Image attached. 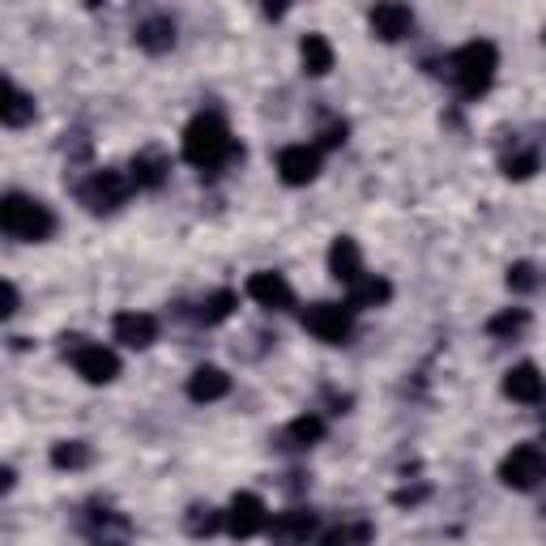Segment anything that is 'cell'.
<instances>
[{
    "mask_svg": "<svg viewBox=\"0 0 546 546\" xmlns=\"http://www.w3.org/2000/svg\"><path fill=\"white\" fill-rule=\"evenodd\" d=\"M0 231L9 239H22V244H43V239L56 231V214L47 210L39 197L9 192V197L0 201Z\"/></svg>",
    "mask_w": 546,
    "mask_h": 546,
    "instance_id": "7a4b0ae2",
    "label": "cell"
},
{
    "mask_svg": "<svg viewBox=\"0 0 546 546\" xmlns=\"http://www.w3.org/2000/svg\"><path fill=\"white\" fill-rule=\"evenodd\" d=\"M269 534L278 546H308V538L316 534V517L308 508H291V512H278L269 521Z\"/></svg>",
    "mask_w": 546,
    "mask_h": 546,
    "instance_id": "8fae6325",
    "label": "cell"
},
{
    "mask_svg": "<svg viewBox=\"0 0 546 546\" xmlns=\"http://www.w3.org/2000/svg\"><path fill=\"white\" fill-rule=\"evenodd\" d=\"M508 286H512V291H534V286H538V278H534V265H512L508 269Z\"/></svg>",
    "mask_w": 546,
    "mask_h": 546,
    "instance_id": "83f0119b",
    "label": "cell"
},
{
    "mask_svg": "<svg viewBox=\"0 0 546 546\" xmlns=\"http://www.w3.org/2000/svg\"><path fill=\"white\" fill-rule=\"evenodd\" d=\"M128 192H133V180L120 171H94L90 180L77 188V197H82V205L90 214H111L120 210V205L128 201Z\"/></svg>",
    "mask_w": 546,
    "mask_h": 546,
    "instance_id": "5b68a950",
    "label": "cell"
},
{
    "mask_svg": "<svg viewBox=\"0 0 546 546\" xmlns=\"http://www.w3.org/2000/svg\"><path fill=\"white\" fill-rule=\"evenodd\" d=\"M231 393V376L222 372V367H197V372L188 376V397L192 401H222Z\"/></svg>",
    "mask_w": 546,
    "mask_h": 546,
    "instance_id": "e0dca14e",
    "label": "cell"
},
{
    "mask_svg": "<svg viewBox=\"0 0 546 546\" xmlns=\"http://www.w3.org/2000/svg\"><path fill=\"white\" fill-rule=\"evenodd\" d=\"M52 465L56 470H82V465H90V444L86 440H64L52 448Z\"/></svg>",
    "mask_w": 546,
    "mask_h": 546,
    "instance_id": "d4e9b609",
    "label": "cell"
},
{
    "mask_svg": "<svg viewBox=\"0 0 546 546\" xmlns=\"http://www.w3.org/2000/svg\"><path fill=\"white\" fill-rule=\"evenodd\" d=\"M303 329L329 346H342L350 337V308H342V303H312L303 312Z\"/></svg>",
    "mask_w": 546,
    "mask_h": 546,
    "instance_id": "8992f818",
    "label": "cell"
},
{
    "mask_svg": "<svg viewBox=\"0 0 546 546\" xmlns=\"http://www.w3.org/2000/svg\"><path fill=\"white\" fill-rule=\"evenodd\" d=\"M320 436H325V419H320V414H299V419L282 431V444L286 448H312Z\"/></svg>",
    "mask_w": 546,
    "mask_h": 546,
    "instance_id": "7402d4cb",
    "label": "cell"
},
{
    "mask_svg": "<svg viewBox=\"0 0 546 546\" xmlns=\"http://www.w3.org/2000/svg\"><path fill=\"white\" fill-rule=\"evenodd\" d=\"M0 120L9 128H26L35 120V99H30L26 90H18L13 82H5V103H0Z\"/></svg>",
    "mask_w": 546,
    "mask_h": 546,
    "instance_id": "ffe728a7",
    "label": "cell"
},
{
    "mask_svg": "<svg viewBox=\"0 0 546 546\" xmlns=\"http://www.w3.org/2000/svg\"><path fill=\"white\" fill-rule=\"evenodd\" d=\"M103 546H124V542H103Z\"/></svg>",
    "mask_w": 546,
    "mask_h": 546,
    "instance_id": "4dcf8cb0",
    "label": "cell"
},
{
    "mask_svg": "<svg viewBox=\"0 0 546 546\" xmlns=\"http://www.w3.org/2000/svg\"><path fill=\"white\" fill-rule=\"evenodd\" d=\"M534 167H538V154H508V158H504V171L517 175V180H525V175L534 171Z\"/></svg>",
    "mask_w": 546,
    "mask_h": 546,
    "instance_id": "f1b7e54d",
    "label": "cell"
},
{
    "mask_svg": "<svg viewBox=\"0 0 546 546\" xmlns=\"http://www.w3.org/2000/svg\"><path fill=\"white\" fill-rule=\"evenodd\" d=\"M73 367H77V376L90 380V384H107V380L120 376L116 350L103 346V342H82V346H73Z\"/></svg>",
    "mask_w": 546,
    "mask_h": 546,
    "instance_id": "52a82bcc",
    "label": "cell"
},
{
    "mask_svg": "<svg viewBox=\"0 0 546 546\" xmlns=\"http://www.w3.org/2000/svg\"><path fill=\"white\" fill-rule=\"evenodd\" d=\"M504 393L512 401H521V406H538V401H546V376L538 372L534 363H517L504 376Z\"/></svg>",
    "mask_w": 546,
    "mask_h": 546,
    "instance_id": "7c38bea8",
    "label": "cell"
},
{
    "mask_svg": "<svg viewBox=\"0 0 546 546\" xmlns=\"http://www.w3.org/2000/svg\"><path fill=\"white\" fill-rule=\"evenodd\" d=\"M137 47H141V52H150V56L171 52V47H175V22H171V18L141 22V26H137Z\"/></svg>",
    "mask_w": 546,
    "mask_h": 546,
    "instance_id": "d6986e66",
    "label": "cell"
},
{
    "mask_svg": "<svg viewBox=\"0 0 546 546\" xmlns=\"http://www.w3.org/2000/svg\"><path fill=\"white\" fill-rule=\"evenodd\" d=\"M261 529H269V508L261 495H252V491H239L231 508H227V534L235 538H252V534H261Z\"/></svg>",
    "mask_w": 546,
    "mask_h": 546,
    "instance_id": "ba28073f",
    "label": "cell"
},
{
    "mask_svg": "<svg viewBox=\"0 0 546 546\" xmlns=\"http://www.w3.org/2000/svg\"><path fill=\"white\" fill-rule=\"evenodd\" d=\"M414 30V13L406 9V5H376L372 9V35H380V39H406Z\"/></svg>",
    "mask_w": 546,
    "mask_h": 546,
    "instance_id": "9a60e30c",
    "label": "cell"
},
{
    "mask_svg": "<svg viewBox=\"0 0 546 546\" xmlns=\"http://www.w3.org/2000/svg\"><path fill=\"white\" fill-rule=\"evenodd\" d=\"M500 478L512 491H534L546 483V453L538 444H517L512 453L500 461Z\"/></svg>",
    "mask_w": 546,
    "mask_h": 546,
    "instance_id": "277c9868",
    "label": "cell"
},
{
    "mask_svg": "<svg viewBox=\"0 0 546 546\" xmlns=\"http://www.w3.org/2000/svg\"><path fill=\"white\" fill-rule=\"evenodd\" d=\"M167 154H158V150H141L133 163H128V180H133V188H163L167 184Z\"/></svg>",
    "mask_w": 546,
    "mask_h": 546,
    "instance_id": "5bb4252c",
    "label": "cell"
},
{
    "mask_svg": "<svg viewBox=\"0 0 546 546\" xmlns=\"http://www.w3.org/2000/svg\"><path fill=\"white\" fill-rule=\"evenodd\" d=\"M342 141H346V124H329L325 128V146L333 150V146H342Z\"/></svg>",
    "mask_w": 546,
    "mask_h": 546,
    "instance_id": "f546056e",
    "label": "cell"
},
{
    "mask_svg": "<svg viewBox=\"0 0 546 546\" xmlns=\"http://www.w3.org/2000/svg\"><path fill=\"white\" fill-rule=\"evenodd\" d=\"M329 269H333V278L346 282V286H355L363 278V252H359L355 239H337L329 248Z\"/></svg>",
    "mask_w": 546,
    "mask_h": 546,
    "instance_id": "2e32d148",
    "label": "cell"
},
{
    "mask_svg": "<svg viewBox=\"0 0 546 546\" xmlns=\"http://www.w3.org/2000/svg\"><path fill=\"white\" fill-rule=\"evenodd\" d=\"M184 158L201 171H218V167H227L231 158H244V150L235 146L231 128L218 111H201V116L184 128Z\"/></svg>",
    "mask_w": 546,
    "mask_h": 546,
    "instance_id": "6da1fadb",
    "label": "cell"
},
{
    "mask_svg": "<svg viewBox=\"0 0 546 546\" xmlns=\"http://www.w3.org/2000/svg\"><path fill=\"white\" fill-rule=\"evenodd\" d=\"M316 171H320V150L308 146V141H299V146H282V150H278V175H282V184L303 188V184L316 180Z\"/></svg>",
    "mask_w": 546,
    "mask_h": 546,
    "instance_id": "9c48e42d",
    "label": "cell"
},
{
    "mask_svg": "<svg viewBox=\"0 0 546 546\" xmlns=\"http://www.w3.org/2000/svg\"><path fill=\"white\" fill-rule=\"evenodd\" d=\"M299 56H303V69H308L312 77H325L333 69V43L325 35H303Z\"/></svg>",
    "mask_w": 546,
    "mask_h": 546,
    "instance_id": "44dd1931",
    "label": "cell"
},
{
    "mask_svg": "<svg viewBox=\"0 0 546 546\" xmlns=\"http://www.w3.org/2000/svg\"><path fill=\"white\" fill-rule=\"evenodd\" d=\"M525 329H529V312L525 308H504L500 316H491V325H487V333L491 337H504V342L521 337Z\"/></svg>",
    "mask_w": 546,
    "mask_h": 546,
    "instance_id": "603a6c76",
    "label": "cell"
},
{
    "mask_svg": "<svg viewBox=\"0 0 546 546\" xmlns=\"http://www.w3.org/2000/svg\"><path fill=\"white\" fill-rule=\"evenodd\" d=\"M214 529H227V512H218V508H210V504H197L188 512V534L192 538H205V534H214Z\"/></svg>",
    "mask_w": 546,
    "mask_h": 546,
    "instance_id": "484cf974",
    "label": "cell"
},
{
    "mask_svg": "<svg viewBox=\"0 0 546 546\" xmlns=\"http://www.w3.org/2000/svg\"><path fill=\"white\" fill-rule=\"evenodd\" d=\"M393 299V286L376 278V273H363V278L350 286V299H346V308L350 312H363V308H380V303H389Z\"/></svg>",
    "mask_w": 546,
    "mask_h": 546,
    "instance_id": "ac0fdd59",
    "label": "cell"
},
{
    "mask_svg": "<svg viewBox=\"0 0 546 546\" xmlns=\"http://www.w3.org/2000/svg\"><path fill=\"white\" fill-rule=\"evenodd\" d=\"M495 64H500V56H495V43L470 39L465 47H457V52L448 56V77L457 82V90L465 94V99H478V94L491 86Z\"/></svg>",
    "mask_w": 546,
    "mask_h": 546,
    "instance_id": "3957f363",
    "label": "cell"
},
{
    "mask_svg": "<svg viewBox=\"0 0 546 546\" xmlns=\"http://www.w3.org/2000/svg\"><path fill=\"white\" fill-rule=\"evenodd\" d=\"M248 295L261 303V308H269V312H282V308H291V303H295L291 282H286L282 273H273V269L252 273V278H248Z\"/></svg>",
    "mask_w": 546,
    "mask_h": 546,
    "instance_id": "30bf717a",
    "label": "cell"
},
{
    "mask_svg": "<svg viewBox=\"0 0 546 546\" xmlns=\"http://www.w3.org/2000/svg\"><path fill=\"white\" fill-rule=\"evenodd\" d=\"M363 542H372V525H367V521L342 525V529H333V534L320 538V546H363Z\"/></svg>",
    "mask_w": 546,
    "mask_h": 546,
    "instance_id": "4316f807",
    "label": "cell"
},
{
    "mask_svg": "<svg viewBox=\"0 0 546 546\" xmlns=\"http://www.w3.org/2000/svg\"><path fill=\"white\" fill-rule=\"evenodd\" d=\"M158 337V320L150 312H120L116 316V342L120 346H133V350H146Z\"/></svg>",
    "mask_w": 546,
    "mask_h": 546,
    "instance_id": "4fadbf2b",
    "label": "cell"
},
{
    "mask_svg": "<svg viewBox=\"0 0 546 546\" xmlns=\"http://www.w3.org/2000/svg\"><path fill=\"white\" fill-rule=\"evenodd\" d=\"M235 303H239L235 291H214L210 299H201L197 320H201V325H218V320H227V316L235 312Z\"/></svg>",
    "mask_w": 546,
    "mask_h": 546,
    "instance_id": "cb8c5ba5",
    "label": "cell"
}]
</instances>
